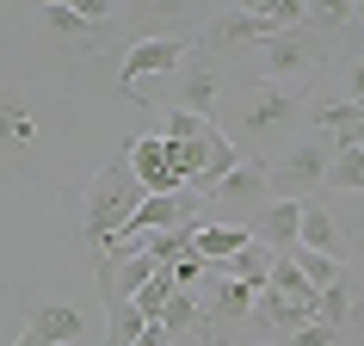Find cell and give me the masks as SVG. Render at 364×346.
Returning <instances> with one entry per match:
<instances>
[{
    "label": "cell",
    "mask_w": 364,
    "mask_h": 346,
    "mask_svg": "<svg viewBox=\"0 0 364 346\" xmlns=\"http://www.w3.org/2000/svg\"><path fill=\"white\" fill-rule=\"evenodd\" d=\"M142 204V186L130 179V161H124V149L99 167V179H93V192H87V216H80V235L93 241V248H105L124 223H130V211Z\"/></svg>",
    "instance_id": "1"
},
{
    "label": "cell",
    "mask_w": 364,
    "mask_h": 346,
    "mask_svg": "<svg viewBox=\"0 0 364 346\" xmlns=\"http://www.w3.org/2000/svg\"><path fill=\"white\" fill-rule=\"evenodd\" d=\"M303 112H309L303 87H259V93H247V105H241V136H247L253 149H278V142L296 136Z\"/></svg>",
    "instance_id": "2"
},
{
    "label": "cell",
    "mask_w": 364,
    "mask_h": 346,
    "mask_svg": "<svg viewBox=\"0 0 364 346\" xmlns=\"http://www.w3.org/2000/svg\"><path fill=\"white\" fill-rule=\"evenodd\" d=\"M327 167H333V142H290L278 161H266V192H284L296 204H309V192L327 186Z\"/></svg>",
    "instance_id": "3"
},
{
    "label": "cell",
    "mask_w": 364,
    "mask_h": 346,
    "mask_svg": "<svg viewBox=\"0 0 364 346\" xmlns=\"http://www.w3.org/2000/svg\"><path fill=\"white\" fill-rule=\"evenodd\" d=\"M124 161H130V179L142 186V198H173L179 192V173H173L161 136H124Z\"/></svg>",
    "instance_id": "4"
},
{
    "label": "cell",
    "mask_w": 364,
    "mask_h": 346,
    "mask_svg": "<svg viewBox=\"0 0 364 346\" xmlns=\"http://www.w3.org/2000/svg\"><path fill=\"white\" fill-rule=\"evenodd\" d=\"M186 50H192L186 38H142V43H130V56H124V99H136L154 75H173V68L186 62Z\"/></svg>",
    "instance_id": "5"
},
{
    "label": "cell",
    "mask_w": 364,
    "mask_h": 346,
    "mask_svg": "<svg viewBox=\"0 0 364 346\" xmlns=\"http://www.w3.org/2000/svg\"><path fill=\"white\" fill-rule=\"evenodd\" d=\"M259 68H266V87H303L315 75V50L296 31H272L259 38Z\"/></svg>",
    "instance_id": "6"
},
{
    "label": "cell",
    "mask_w": 364,
    "mask_h": 346,
    "mask_svg": "<svg viewBox=\"0 0 364 346\" xmlns=\"http://www.w3.org/2000/svg\"><path fill=\"white\" fill-rule=\"evenodd\" d=\"M38 19L50 25V38L62 43V56H93V50H99V25H93V19H80L68 0H50V6H38Z\"/></svg>",
    "instance_id": "7"
},
{
    "label": "cell",
    "mask_w": 364,
    "mask_h": 346,
    "mask_svg": "<svg viewBox=\"0 0 364 346\" xmlns=\"http://www.w3.org/2000/svg\"><path fill=\"white\" fill-rule=\"evenodd\" d=\"M25 334L38 346H75L80 334H87V315H80L75 303H38L31 322H25Z\"/></svg>",
    "instance_id": "8"
},
{
    "label": "cell",
    "mask_w": 364,
    "mask_h": 346,
    "mask_svg": "<svg viewBox=\"0 0 364 346\" xmlns=\"http://www.w3.org/2000/svg\"><path fill=\"white\" fill-rule=\"evenodd\" d=\"M31 142H38V112L25 105L19 87H0V149L19 154V149H31Z\"/></svg>",
    "instance_id": "9"
},
{
    "label": "cell",
    "mask_w": 364,
    "mask_h": 346,
    "mask_svg": "<svg viewBox=\"0 0 364 346\" xmlns=\"http://www.w3.org/2000/svg\"><path fill=\"white\" fill-rule=\"evenodd\" d=\"M296 223H303V204H296V198H272L266 211H259V235H253V241L266 253H290L296 248Z\"/></svg>",
    "instance_id": "10"
},
{
    "label": "cell",
    "mask_w": 364,
    "mask_h": 346,
    "mask_svg": "<svg viewBox=\"0 0 364 346\" xmlns=\"http://www.w3.org/2000/svg\"><path fill=\"white\" fill-rule=\"evenodd\" d=\"M204 290H210V303H204V309H210V322H247V315H253V290L247 285H235V278H229V272H204Z\"/></svg>",
    "instance_id": "11"
},
{
    "label": "cell",
    "mask_w": 364,
    "mask_h": 346,
    "mask_svg": "<svg viewBox=\"0 0 364 346\" xmlns=\"http://www.w3.org/2000/svg\"><path fill=\"white\" fill-rule=\"evenodd\" d=\"M247 241H253V235L241 229V223H210V229H192V253L204 260V266H223V260H235Z\"/></svg>",
    "instance_id": "12"
},
{
    "label": "cell",
    "mask_w": 364,
    "mask_h": 346,
    "mask_svg": "<svg viewBox=\"0 0 364 346\" xmlns=\"http://www.w3.org/2000/svg\"><path fill=\"white\" fill-rule=\"evenodd\" d=\"M210 198H223V204H259V198H266V161H235V167L216 179Z\"/></svg>",
    "instance_id": "13"
},
{
    "label": "cell",
    "mask_w": 364,
    "mask_h": 346,
    "mask_svg": "<svg viewBox=\"0 0 364 346\" xmlns=\"http://www.w3.org/2000/svg\"><path fill=\"white\" fill-rule=\"evenodd\" d=\"M296 248L321 253V260H340V253H346L340 229H333V216H327L321 204H303V223H296Z\"/></svg>",
    "instance_id": "14"
},
{
    "label": "cell",
    "mask_w": 364,
    "mask_h": 346,
    "mask_svg": "<svg viewBox=\"0 0 364 346\" xmlns=\"http://www.w3.org/2000/svg\"><path fill=\"white\" fill-rule=\"evenodd\" d=\"M321 124L333 130V136H327L333 149H364V105H358V99H333V105H321Z\"/></svg>",
    "instance_id": "15"
},
{
    "label": "cell",
    "mask_w": 364,
    "mask_h": 346,
    "mask_svg": "<svg viewBox=\"0 0 364 346\" xmlns=\"http://www.w3.org/2000/svg\"><path fill=\"white\" fill-rule=\"evenodd\" d=\"M241 154H235V136L223 130V124H210L204 130V167H198V192H216V179L235 167Z\"/></svg>",
    "instance_id": "16"
},
{
    "label": "cell",
    "mask_w": 364,
    "mask_h": 346,
    "mask_svg": "<svg viewBox=\"0 0 364 346\" xmlns=\"http://www.w3.org/2000/svg\"><path fill=\"white\" fill-rule=\"evenodd\" d=\"M247 38H272L266 25H259V13H253V6H241V13H223V19L204 31V43H210V50H235V43H247Z\"/></svg>",
    "instance_id": "17"
},
{
    "label": "cell",
    "mask_w": 364,
    "mask_h": 346,
    "mask_svg": "<svg viewBox=\"0 0 364 346\" xmlns=\"http://www.w3.org/2000/svg\"><path fill=\"white\" fill-rule=\"evenodd\" d=\"M179 112L216 124V75L210 68H186V80H179Z\"/></svg>",
    "instance_id": "18"
},
{
    "label": "cell",
    "mask_w": 364,
    "mask_h": 346,
    "mask_svg": "<svg viewBox=\"0 0 364 346\" xmlns=\"http://www.w3.org/2000/svg\"><path fill=\"white\" fill-rule=\"evenodd\" d=\"M352 309H358V297H352V285H346V278H333L327 290H315V322H327L333 334L352 322Z\"/></svg>",
    "instance_id": "19"
},
{
    "label": "cell",
    "mask_w": 364,
    "mask_h": 346,
    "mask_svg": "<svg viewBox=\"0 0 364 346\" xmlns=\"http://www.w3.org/2000/svg\"><path fill=\"white\" fill-rule=\"evenodd\" d=\"M229 266V278L235 285H247V290H266V272H272V253L259 248V241H247V248L235 253V260H223Z\"/></svg>",
    "instance_id": "20"
},
{
    "label": "cell",
    "mask_w": 364,
    "mask_h": 346,
    "mask_svg": "<svg viewBox=\"0 0 364 346\" xmlns=\"http://www.w3.org/2000/svg\"><path fill=\"white\" fill-rule=\"evenodd\" d=\"M284 260L296 266V278H303L309 290H327L333 278H346V266H340V260H321V253H309V248H290Z\"/></svg>",
    "instance_id": "21"
},
{
    "label": "cell",
    "mask_w": 364,
    "mask_h": 346,
    "mask_svg": "<svg viewBox=\"0 0 364 346\" xmlns=\"http://www.w3.org/2000/svg\"><path fill=\"white\" fill-rule=\"evenodd\" d=\"M327 179H333L340 192H364V149H340L333 167H327Z\"/></svg>",
    "instance_id": "22"
},
{
    "label": "cell",
    "mask_w": 364,
    "mask_h": 346,
    "mask_svg": "<svg viewBox=\"0 0 364 346\" xmlns=\"http://www.w3.org/2000/svg\"><path fill=\"white\" fill-rule=\"evenodd\" d=\"M167 161H173V173H179V186L198 179V167H204V136H198V142H167Z\"/></svg>",
    "instance_id": "23"
},
{
    "label": "cell",
    "mask_w": 364,
    "mask_h": 346,
    "mask_svg": "<svg viewBox=\"0 0 364 346\" xmlns=\"http://www.w3.org/2000/svg\"><path fill=\"white\" fill-rule=\"evenodd\" d=\"M204 130H210L204 117H192V112H179V105H173V112H167V130H161V142H198Z\"/></svg>",
    "instance_id": "24"
},
{
    "label": "cell",
    "mask_w": 364,
    "mask_h": 346,
    "mask_svg": "<svg viewBox=\"0 0 364 346\" xmlns=\"http://www.w3.org/2000/svg\"><path fill=\"white\" fill-rule=\"evenodd\" d=\"M136 334H142V315H136L130 303H112V340L105 346H130Z\"/></svg>",
    "instance_id": "25"
},
{
    "label": "cell",
    "mask_w": 364,
    "mask_h": 346,
    "mask_svg": "<svg viewBox=\"0 0 364 346\" xmlns=\"http://www.w3.org/2000/svg\"><path fill=\"white\" fill-rule=\"evenodd\" d=\"M333 340H340V334H333V327H327V322H303V327H296V334H284V340H278V346H333Z\"/></svg>",
    "instance_id": "26"
},
{
    "label": "cell",
    "mask_w": 364,
    "mask_h": 346,
    "mask_svg": "<svg viewBox=\"0 0 364 346\" xmlns=\"http://www.w3.org/2000/svg\"><path fill=\"white\" fill-rule=\"evenodd\" d=\"M130 346H179V340H167V334H161V322H142V334H136Z\"/></svg>",
    "instance_id": "27"
},
{
    "label": "cell",
    "mask_w": 364,
    "mask_h": 346,
    "mask_svg": "<svg viewBox=\"0 0 364 346\" xmlns=\"http://www.w3.org/2000/svg\"><path fill=\"white\" fill-rule=\"evenodd\" d=\"M13 346H38V340H31V334H19V340H13Z\"/></svg>",
    "instance_id": "28"
}]
</instances>
